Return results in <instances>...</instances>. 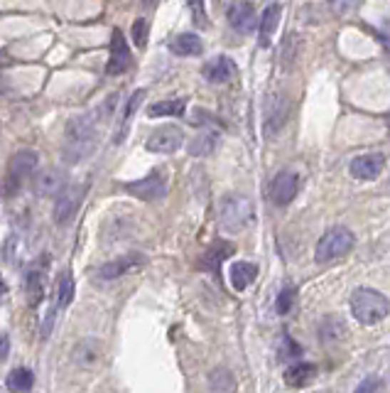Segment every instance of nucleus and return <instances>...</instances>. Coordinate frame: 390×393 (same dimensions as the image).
I'll list each match as a JSON object with an SVG mask.
<instances>
[{"mask_svg":"<svg viewBox=\"0 0 390 393\" xmlns=\"http://www.w3.org/2000/svg\"><path fill=\"white\" fill-rule=\"evenodd\" d=\"M351 315L359 320L361 325H376L388 317L390 312V300L383 292L373 290V287H356L351 292Z\"/></svg>","mask_w":390,"mask_h":393,"instance_id":"obj_1","label":"nucleus"},{"mask_svg":"<svg viewBox=\"0 0 390 393\" xmlns=\"http://www.w3.org/2000/svg\"><path fill=\"white\" fill-rule=\"evenodd\" d=\"M253 221V202L243 195H226L219 204V224L221 229L238 234Z\"/></svg>","mask_w":390,"mask_h":393,"instance_id":"obj_2","label":"nucleus"},{"mask_svg":"<svg viewBox=\"0 0 390 393\" xmlns=\"http://www.w3.org/2000/svg\"><path fill=\"white\" fill-rule=\"evenodd\" d=\"M354 243L356 239L347 226H334V229H329L327 234L317 241V248H314L317 263H329V261H337V258H344L351 248H354Z\"/></svg>","mask_w":390,"mask_h":393,"instance_id":"obj_3","label":"nucleus"},{"mask_svg":"<svg viewBox=\"0 0 390 393\" xmlns=\"http://www.w3.org/2000/svg\"><path fill=\"white\" fill-rule=\"evenodd\" d=\"M37 153L35 150H18L10 158V165H8V185L10 190H18V187L25 185L27 180H32L37 170Z\"/></svg>","mask_w":390,"mask_h":393,"instance_id":"obj_4","label":"nucleus"},{"mask_svg":"<svg viewBox=\"0 0 390 393\" xmlns=\"http://www.w3.org/2000/svg\"><path fill=\"white\" fill-rule=\"evenodd\" d=\"M133 64V54H130V44L125 42V35L116 27L111 32V52H108V64H106V71L111 76H118L123 71L130 69Z\"/></svg>","mask_w":390,"mask_h":393,"instance_id":"obj_5","label":"nucleus"},{"mask_svg":"<svg viewBox=\"0 0 390 393\" xmlns=\"http://www.w3.org/2000/svg\"><path fill=\"white\" fill-rule=\"evenodd\" d=\"M185 146V133H182L177 126H163L148 138L145 148L150 153H160V155H172Z\"/></svg>","mask_w":390,"mask_h":393,"instance_id":"obj_6","label":"nucleus"},{"mask_svg":"<svg viewBox=\"0 0 390 393\" xmlns=\"http://www.w3.org/2000/svg\"><path fill=\"white\" fill-rule=\"evenodd\" d=\"M83 192L86 190H83L81 185H71V187H64V190L57 195L52 214H54V221H57L59 226H64L71 221V217L76 214V209H79V204L83 199Z\"/></svg>","mask_w":390,"mask_h":393,"instance_id":"obj_7","label":"nucleus"},{"mask_svg":"<svg viewBox=\"0 0 390 393\" xmlns=\"http://www.w3.org/2000/svg\"><path fill=\"white\" fill-rule=\"evenodd\" d=\"M297 190H299V177L294 175L292 170H282V173H277L270 182L272 204H277V207H287V204L297 197Z\"/></svg>","mask_w":390,"mask_h":393,"instance_id":"obj_8","label":"nucleus"},{"mask_svg":"<svg viewBox=\"0 0 390 393\" xmlns=\"http://www.w3.org/2000/svg\"><path fill=\"white\" fill-rule=\"evenodd\" d=\"M125 192H130L133 197L143 199V202H155V199H163L167 195V182L158 173H153L138 182H128Z\"/></svg>","mask_w":390,"mask_h":393,"instance_id":"obj_9","label":"nucleus"},{"mask_svg":"<svg viewBox=\"0 0 390 393\" xmlns=\"http://www.w3.org/2000/svg\"><path fill=\"white\" fill-rule=\"evenodd\" d=\"M386 168V158L381 153H366L359 155V158L351 160L349 173L356 177V180H376L378 175Z\"/></svg>","mask_w":390,"mask_h":393,"instance_id":"obj_10","label":"nucleus"},{"mask_svg":"<svg viewBox=\"0 0 390 393\" xmlns=\"http://www.w3.org/2000/svg\"><path fill=\"white\" fill-rule=\"evenodd\" d=\"M226 18H228V25L233 27L236 32L241 35H248L258 27V18H255V10L250 3H233L231 8L226 10Z\"/></svg>","mask_w":390,"mask_h":393,"instance_id":"obj_11","label":"nucleus"},{"mask_svg":"<svg viewBox=\"0 0 390 393\" xmlns=\"http://www.w3.org/2000/svg\"><path fill=\"white\" fill-rule=\"evenodd\" d=\"M145 263V256H140V253H128V256H120L116 258V261H108L103 263L101 268L96 270V275L101 280H113V278H120V275L130 273V270H135L138 265Z\"/></svg>","mask_w":390,"mask_h":393,"instance_id":"obj_12","label":"nucleus"},{"mask_svg":"<svg viewBox=\"0 0 390 393\" xmlns=\"http://www.w3.org/2000/svg\"><path fill=\"white\" fill-rule=\"evenodd\" d=\"M32 187H35V192L40 197H52V195H59V192L66 187V177H64L62 170L47 168V170H42V173L35 175Z\"/></svg>","mask_w":390,"mask_h":393,"instance_id":"obj_13","label":"nucleus"},{"mask_svg":"<svg viewBox=\"0 0 390 393\" xmlns=\"http://www.w3.org/2000/svg\"><path fill=\"white\" fill-rule=\"evenodd\" d=\"M202 76L206 81H211V84H224V81L236 76V64H233L231 57H226V54H219V57H214L211 62L204 64Z\"/></svg>","mask_w":390,"mask_h":393,"instance_id":"obj_14","label":"nucleus"},{"mask_svg":"<svg viewBox=\"0 0 390 393\" xmlns=\"http://www.w3.org/2000/svg\"><path fill=\"white\" fill-rule=\"evenodd\" d=\"M170 49L177 57H199L204 52V42L197 32H182L170 42Z\"/></svg>","mask_w":390,"mask_h":393,"instance_id":"obj_15","label":"nucleus"},{"mask_svg":"<svg viewBox=\"0 0 390 393\" xmlns=\"http://www.w3.org/2000/svg\"><path fill=\"white\" fill-rule=\"evenodd\" d=\"M98 357H101V342L98 340H81L79 344L74 347V352H71V359L83 369L93 367V364L98 362Z\"/></svg>","mask_w":390,"mask_h":393,"instance_id":"obj_16","label":"nucleus"},{"mask_svg":"<svg viewBox=\"0 0 390 393\" xmlns=\"http://www.w3.org/2000/svg\"><path fill=\"white\" fill-rule=\"evenodd\" d=\"M255 275H258V265L253 263H246V261H238L231 265V270H228V278H231V285L233 290H246V287L253 283Z\"/></svg>","mask_w":390,"mask_h":393,"instance_id":"obj_17","label":"nucleus"},{"mask_svg":"<svg viewBox=\"0 0 390 393\" xmlns=\"http://www.w3.org/2000/svg\"><path fill=\"white\" fill-rule=\"evenodd\" d=\"M285 118H287V101L282 96H275V101L267 103V111H265V133L267 136L280 131V126L285 123Z\"/></svg>","mask_w":390,"mask_h":393,"instance_id":"obj_18","label":"nucleus"},{"mask_svg":"<svg viewBox=\"0 0 390 393\" xmlns=\"http://www.w3.org/2000/svg\"><path fill=\"white\" fill-rule=\"evenodd\" d=\"M280 15H282V8L277 3L267 5L263 18L258 20V32H260V47H267V42H270L272 32L277 30V22H280Z\"/></svg>","mask_w":390,"mask_h":393,"instance_id":"obj_19","label":"nucleus"},{"mask_svg":"<svg viewBox=\"0 0 390 393\" xmlns=\"http://www.w3.org/2000/svg\"><path fill=\"white\" fill-rule=\"evenodd\" d=\"M314 376H317L314 364H292L285 372V384L292 386V389H304Z\"/></svg>","mask_w":390,"mask_h":393,"instance_id":"obj_20","label":"nucleus"},{"mask_svg":"<svg viewBox=\"0 0 390 393\" xmlns=\"http://www.w3.org/2000/svg\"><path fill=\"white\" fill-rule=\"evenodd\" d=\"M5 384H8L10 393H27V391H32V386H35V374L25 367H18L8 374Z\"/></svg>","mask_w":390,"mask_h":393,"instance_id":"obj_21","label":"nucleus"},{"mask_svg":"<svg viewBox=\"0 0 390 393\" xmlns=\"http://www.w3.org/2000/svg\"><path fill=\"white\" fill-rule=\"evenodd\" d=\"M216 143H219V133L216 131L199 133V136L189 143V155H194V158H204V155L216 150Z\"/></svg>","mask_w":390,"mask_h":393,"instance_id":"obj_22","label":"nucleus"},{"mask_svg":"<svg viewBox=\"0 0 390 393\" xmlns=\"http://www.w3.org/2000/svg\"><path fill=\"white\" fill-rule=\"evenodd\" d=\"M209 389L214 393H233L236 391V379H233V374L228 369L216 367L209 374Z\"/></svg>","mask_w":390,"mask_h":393,"instance_id":"obj_23","label":"nucleus"},{"mask_svg":"<svg viewBox=\"0 0 390 393\" xmlns=\"http://www.w3.org/2000/svg\"><path fill=\"white\" fill-rule=\"evenodd\" d=\"M187 108V101L185 98H172V101H158L148 108V116L150 118H165V116H182Z\"/></svg>","mask_w":390,"mask_h":393,"instance_id":"obj_24","label":"nucleus"},{"mask_svg":"<svg viewBox=\"0 0 390 393\" xmlns=\"http://www.w3.org/2000/svg\"><path fill=\"white\" fill-rule=\"evenodd\" d=\"M71 300H74V278H71V273L66 270V273L59 275V283H57V305H59V310L69 307Z\"/></svg>","mask_w":390,"mask_h":393,"instance_id":"obj_25","label":"nucleus"},{"mask_svg":"<svg viewBox=\"0 0 390 393\" xmlns=\"http://www.w3.org/2000/svg\"><path fill=\"white\" fill-rule=\"evenodd\" d=\"M44 297V280H42V273H37V270H32L30 275H27V302H30V307H37L42 302Z\"/></svg>","mask_w":390,"mask_h":393,"instance_id":"obj_26","label":"nucleus"},{"mask_svg":"<svg viewBox=\"0 0 390 393\" xmlns=\"http://www.w3.org/2000/svg\"><path fill=\"white\" fill-rule=\"evenodd\" d=\"M145 101V88H138L135 93H133L130 98H128V103H125V113H123V118H120V136H118V141H123V136H125V128H128V123H130V118L135 116V111L140 108V103Z\"/></svg>","mask_w":390,"mask_h":393,"instance_id":"obj_27","label":"nucleus"},{"mask_svg":"<svg viewBox=\"0 0 390 393\" xmlns=\"http://www.w3.org/2000/svg\"><path fill=\"white\" fill-rule=\"evenodd\" d=\"M294 300H297V290H294L292 285L282 287V290H280V295H277V300H275L277 315H287L289 310L294 307Z\"/></svg>","mask_w":390,"mask_h":393,"instance_id":"obj_28","label":"nucleus"},{"mask_svg":"<svg viewBox=\"0 0 390 393\" xmlns=\"http://www.w3.org/2000/svg\"><path fill=\"white\" fill-rule=\"evenodd\" d=\"M148 30H150V25H148V20H143V18H138L135 22H133V42H135V47L138 49H145V44H148Z\"/></svg>","mask_w":390,"mask_h":393,"instance_id":"obj_29","label":"nucleus"},{"mask_svg":"<svg viewBox=\"0 0 390 393\" xmlns=\"http://www.w3.org/2000/svg\"><path fill=\"white\" fill-rule=\"evenodd\" d=\"M354 393H381V379H376V376H369V379H364L359 384V389Z\"/></svg>","mask_w":390,"mask_h":393,"instance_id":"obj_30","label":"nucleus"},{"mask_svg":"<svg viewBox=\"0 0 390 393\" xmlns=\"http://www.w3.org/2000/svg\"><path fill=\"white\" fill-rule=\"evenodd\" d=\"M189 10L194 13V20H197L199 27H206V18H204V0H187Z\"/></svg>","mask_w":390,"mask_h":393,"instance_id":"obj_31","label":"nucleus"},{"mask_svg":"<svg viewBox=\"0 0 390 393\" xmlns=\"http://www.w3.org/2000/svg\"><path fill=\"white\" fill-rule=\"evenodd\" d=\"M8 352H10V337L5 332H0V362L8 359Z\"/></svg>","mask_w":390,"mask_h":393,"instance_id":"obj_32","label":"nucleus"},{"mask_svg":"<svg viewBox=\"0 0 390 393\" xmlns=\"http://www.w3.org/2000/svg\"><path fill=\"white\" fill-rule=\"evenodd\" d=\"M378 37H381V42L386 44V49L390 52V22H383L381 30H378Z\"/></svg>","mask_w":390,"mask_h":393,"instance_id":"obj_33","label":"nucleus"},{"mask_svg":"<svg viewBox=\"0 0 390 393\" xmlns=\"http://www.w3.org/2000/svg\"><path fill=\"white\" fill-rule=\"evenodd\" d=\"M332 3L337 5L339 10H344V8H347V0H332Z\"/></svg>","mask_w":390,"mask_h":393,"instance_id":"obj_34","label":"nucleus"},{"mask_svg":"<svg viewBox=\"0 0 390 393\" xmlns=\"http://www.w3.org/2000/svg\"><path fill=\"white\" fill-rule=\"evenodd\" d=\"M3 292H8V285H5V280L0 278V295H3Z\"/></svg>","mask_w":390,"mask_h":393,"instance_id":"obj_35","label":"nucleus"},{"mask_svg":"<svg viewBox=\"0 0 390 393\" xmlns=\"http://www.w3.org/2000/svg\"><path fill=\"white\" fill-rule=\"evenodd\" d=\"M145 3H153V0H145Z\"/></svg>","mask_w":390,"mask_h":393,"instance_id":"obj_36","label":"nucleus"}]
</instances>
